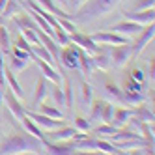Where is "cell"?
Returning a JSON list of instances; mask_svg holds the SVG:
<instances>
[{
  "mask_svg": "<svg viewBox=\"0 0 155 155\" xmlns=\"http://www.w3.org/2000/svg\"><path fill=\"white\" fill-rule=\"evenodd\" d=\"M45 146L43 140L36 138L34 135H12L0 144V153L2 155H15V153H43Z\"/></svg>",
  "mask_w": 155,
  "mask_h": 155,
  "instance_id": "obj_1",
  "label": "cell"
},
{
  "mask_svg": "<svg viewBox=\"0 0 155 155\" xmlns=\"http://www.w3.org/2000/svg\"><path fill=\"white\" fill-rule=\"evenodd\" d=\"M121 2V0H88V2L73 13V21L77 23H90L99 17L110 13L112 9Z\"/></svg>",
  "mask_w": 155,
  "mask_h": 155,
  "instance_id": "obj_2",
  "label": "cell"
},
{
  "mask_svg": "<svg viewBox=\"0 0 155 155\" xmlns=\"http://www.w3.org/2000/svg\"><path fill=\"white\" fill-rule=\"evenodd\" d=\"M153 36H155V25L151 23V25H148V26H144V28L140 30V34L135 36L137 41L131 45V58H135V60H137L140 54H142V51L146 49V45L153 39Z\"/></svg>",
  "mask_w": 155,
  "mask_h": 155,
  "instance_id": "obj_3",
  "label": "cell"
},
{
  "mask_svg": "<svg viewBox=\"0 0 155 155\" xmlns=\"http://www.w3.org/2000/svg\"><path fill=\"white\" fill-rule=\"evenodd\" d=\"M108 58L112 62L116 69L125 68L127 62L131 60V43H124V45H112L108 51Z\"/></svg>",
  "mask_w": 155,
  "mask_h": 155,
  "instance_id": "obj_4",
  "label": "cell"
},
{
  "mask_svg": "<svg viewBox=\"0 0 155 155\" xmlns=\"http://www.w3.org/2000/svg\"><path fill=\"white\" fill-rule=\"evenodd\" d=\"M69 41L71 43H75L79 49H82L86 54H90V56H94V54H97L99 51V45L92 39V36H88V34H82V32H79V30H75V32H71L69 34Z\"/></svg>",
  "mask_w": 155,
  "mask_h": 155,
  "instance_id": "obj_5",
  "label": "cell"
},
{
  "mask_svg": "<svg viewBox=\"0 0 155 155\" xmlns=\"http://www.w3.org/2000/svg\"><path fill=\"white\" fill-rule=\"evenodd\" d=\"M79 51L81 49L71 41L68 45H64V51L60 52V60L68 69H79Z\"/></svg>",
  "mask_w": 155,
  "mask_h": 155,
  "instance_id": "obj_6",
  "label": "cell"
},
{
  "mask_svg": "<svg viewBox=\"0 0 155 155\" xmlns=\"http://www.w3.org/2000/svg\"><path fill=\"white\" fill-rule=\"evenodd\" d=\"M92 39L97 43V45H124V43H129V38L116 34V32H95L92 36Z\"/></svg>",
  "mask_w": 155,
  "mask_h": 155,
  "instance_id": "obj_7",
  "label": "cell"
},
{
  "mask_svg": "<svg viewBox=\"0 0 155 155\" xmlns=\"http://www.w3.org/2000/svg\"><path fill=\"white\" fill-rule=\"evenodd\" d=\"M43 146H45V151L47 153H52V155H73L77 153V148H75V142H69L64 140V142H51V140H43Z\"/></svg>",
  "mask_w": 155,
  "mask_h": 155,
  "instance_id": "obj_8",
  "label": "cell"
},
{
  "mask_svg": "<svg viewBox=\"0 0 155 155\" xmlns=\"http://www.w3.org/2000/svg\"><path fill=\"white\" fill-rule=\"evenodd\" d=\"M26 116L34 121L38 127H41L43 131H52V129H58L62 125V121L54 120V118H49V116L41 114V112H36V110H26Z\"/></svg>",
  "mask_w": 155,
  "mask_h": 155,
  "instance_id": "obj_9",
  "label": "cell"
},
{
  "mask_svg": "<svg viewBox=\"0 0 155 155\" xmlns=\"http://www.w3.org/2000/svg\"><path fill=\"white\" fill-rule=\"evenodd\" d=\"M124 17L127 21H133V23L148 26V25H151L155 21V12H153V8L151 9H144V12H133V9L129 12V9H124Z\"/></svg>",
  "mask_w": 155,
  "mask_h": 155,
  "instance_id": "obj_10",
  "label": "cell"
},
{
  "mask_svg": "<svg viewBox=\"0 0 155 155\" xmlns=\"http://www.w3.org/2000/svg\"><path fill=\"white\" fill-rule=\"evenodd\" d=\"M142 28H144L142 25L133 23V21H127V19H125V21H121V23L110 26L108 30H110V32H116V34H121V36H125V38H135V36L140 34Z\"/></svg>",
  "mask_w": 155,
  "mask_h": 155,
  "instance_id": "obj_11",
  "label": "cell"
},
{
  "mask_svg": "<svg viewBox=\"0 0 155 155\" xmlns=\"http://www.w3.org/2000/svg\"><path fill=\"white\" fill-rule=\"evenodd\" d=\"M4 101H6V107L9 108V112L13 114V118H15L17 121H21V120L26 116V108L17 101V97H15V94H13L12 90H9V92L4 90Z\"/></svg>",
  "mask_w": 155,
  "mask_h": 155,
  "instance_id": "obj_12",
  "label": "cell"
},
{
  "mask_svg": "<svg viewBox=\"0 0 155 155\" xmlns=\"http://www.w3.org/2000/svg\"><path fill=\"white\" fill-rule=\"evenodd\" d=\"M47 135L45 138L51 140V142H64V140H71L75 137L77 129L75 127H69V125H60L58 129H52V131H45Z\"/></svg>",
  "mask_w": 155,
  "mask_h": 155,
  "instance_id": "obj_13",
  "label": "cell"
},
{
  "mask_svg": "<svg viewBox=\"0 0 155 155\" xmlns=\"http://www.w3.org/2000/svg\"><path fill=\"white\" fill-rule=\"evenodd\" d=\"M38 38H39V41H41V45L51 52V56L54 58V62L60 65V45H58V43L54 41L51 36H47L43 30H39V28H38Z\"/></svg>",
  "mask_w": 155,
  "mask_h": 155,
  "instance_id": "obj_14",
  "label": "cell"
},
{
  "mask_svg": "<svg viewBox=\"0 0 155 155\" xmlns=\"http://www.w3.org/2000/svg\"><path fill=\"white\" fill-rule=\"evenodd\" d=\"M47 95H49V81L45 77H39L38 82H36V94H34V101H32V110H36L43 101H47Z\"/></svg>",
  "mask_w": 155,
  "mask_h": 155,
  "instance_id": "obj_15",
  "label": "cell"
},
{
  "mask_svg": "<svg viewBox=\"0 0 155 155\" xmlns=\"http://www.w3.org/2000/svg\"><path fill=\"white\" fill-rule=\"evenodd\" d=\"M36 62H38V65H39V69H41V73H43V77L49 81V82H52V84H62V77L64 75H60L58 71H56V68H52L51 64H47L45 60H39V58H34Z\"/></svg>",
  "mask_w": 155,
  "mask_h": 155,
  "instance_id": "obj_16",
  "label": "cell"
},
{
  "mask_svg": "<svg viewBox=\"0 0 155 155\" xmlns=\"http://www.w3.org/2000/svg\"><path fill=\"white\" fill-rule=\"evenodd\" d=\"M131 116H133V108H127V107L114 108V116H112V121H110V124H112L116 129H124Z\"/></svg>",
  "mask_w": 155,
  "mask_h": 155,
  "instance_id": "obj_17",
  "label": "cell"
},
{
  "mask_svg": "<svg viewBox=\"0 0 155 155\" xmlns=\"http://www.w3.org/2000/svg\"><path fill=\"white\" fill-rule=\"evenodd\" d=\"M36 2H38L41 8H45L49 13H52L56 19H71V21H73V15L68 13L65 9H62L60 6H56V4H54V0H36Z\"/></svg>",
  "mask_w": 155,
  "mask_h": 155,
  "instance_id": "obj_18",
  "label": "cell"
},
{
  "mask_svg": "<svg viewBox=\"0 0 155 155\" xmlns=\"http://www.w3.org/2000/svg\"><path fill=\"white\" fill-rule=\"evenodd\" d=\"M95 69V65H94V58L90 56V54H86L82 49L79 51V71L82 73V77L86 79V77H90L92 71Z\"/></svg>",
  "mask_w": 155,
  "mask_h": 155,
  "instance_id": "obj_19",
  "label": "cell"
},
{
  "mask_svg": "<svg viewBox=\"0 0 155 155\" xmlns=\"http://www.w3.org/2000/svg\"><path fill=\"white\" fill-rule=\"evenodd\" d=\"M21 9H23V6H21V2H17V0H8L2 13H0V21H9L12 17H15L17 13H21Z\"/></svg>",
  "mask_w": 155,
  "mask_h": 155,
  "instance_id": "obj_20",
  "label": "cell"
},
{
  "mask_svg": "<svg viewBox=\"0 0 155 155\" xmlns=\"http://www.w3.org/2000/svg\"><path fill=\"white\" fill-rule=\"evenodd\" d=\"M4 77H6V82L9 84V88H12V92H13V94H15L19 99H23V97H25V92H23V88H21V84L17 82V77H15V73H13L12 69H9L8 65L4 68Z\"/></svg>",
  "mask_w": 155,
  "mask_h": 155,
  "instance_id": "obj_21",
  "label": "cell"
},
{
  "mask_svg": "<svg viewBox=\"0 0 155 155\" xmlns=\"http://www.w3.org/2000/svg\"><path fill=\"white\" fill-rule=\"evenodd\" d=\"M133 116H135L137 120H140V121H144V124H151V121L155 120L153 110L148 108V107H142L140 103H138V107L137 105L133 107Z\"/></svg>",
  "mask_w": 155,
  "mask_h": 155,
  "instance_id": "obj_22",
  "label": "cell"
},
{
  "mask_svg": "<svg viewBox=\"0 0 155 155\" xmlns=\"http://www.w3.org/2000/svg\"><path fill=\"white\" fill-rule=\"evenodd\" d=\"M21 124H23V127H25V131L26 133H30V135H34L36 138H39V140H45V131H43L41 127H38L34 121H32L28 116H25L23 120H21Z\"/></svg>",
  "mask_w": 155,
  "mask_h": 155,
  "instance_id": "obj_23",
  "label": "cell"
},
{
  "mask_svg": "<svg viewBox=\"0 0 155 155\" xmlns=\"http://www.w3.org/2000/svg\"><path fill=\"white\" fill-rule=\"evenodd\" d=\"M32 56H34V58H39V60H45L47 64L52 65V68H58V64L54 62V58L51 56V52L43 47V45H32Z\"/></svg>",
  "mask_w": 155,
  "mask_h": 155,
  "instance_id": "obj_24",
  "label": "cell"
},
{
  "mask_svg": "<svg viewBox=\"0 0 155 155\" xmlns=\"http://www.w3.org/2000/svg\"><path fill=\"white\" fill-rule=\"evenodd\" d=\"M13 19V25L19 28V30H25V28H38V25L34 23V19H32L28 13H23V15H15V17H12Z\"/></svg>",
  "mask_w": 155,
  "mask_h": 155,
  "instance_id": "obj_25",
  "label": "cell"
},
{
  "mask_svg": "<svg viewBox=\"0 0 155 155\" xmlns=\"http://www.w3.org/2000/svg\"><path fill=\"white\" fill-rule=\"evenodd\" d=\"M121 95H124V105L125 107H135L138 103H144V99H146V95L142 92H121Z\"/></svg>",
  "mask_w": 155,
  "mask_h": 155,
  "instance_id": "obj_26",
  "label": "cell"
},
{
  "mask_svg": "<svg viewBox=\"0 0 155 155\" xmlns=\"http://www.w3.org/2000/svg\"><path fill=\"white\" fill-rule=\"evenodd\" d=\"M81 90H82V108L88 110L90 105H92V97H94V86L90 82L82 81L81 82Z\"/></svg>",
  "mask_w": 155,
  "mask_h": 155,
  "instance_id": "obj_27",
  "label": "cell"
},
{
  "mask_svg": "<svg viewBox=\"0 0 155 155\" xmlns=\"http://www.w3.org/2000/svg\"><path fill=\"white\" fill-rule=\"evenodd\" d=\"M8 58H9V64H6L9 69H12L13 73H21V71H25L28 68V60H23V58H17L13 56L12 52H8Z\"/></svg>",
  "mask_w": 155,
  "mask_h": 155,
  "instance_id": "obj_28",
  "label": "cell"
},
{
  "mask_svg": "<svg viewBox=\"0 0 155 155\" xmlns=\"http://www.w3.org/2000/svg\"><path fill=\"white\" fill-rule=\"evenodd\" d=\"M12 51V38H9V32L4 25H0V52L8 54Z\"/></svg>",
  "mask_w": 155,
  "mask_h": 155,
  "instance_id": "obj_29",
  "label": "cell"
},
{
  "mask_svg": "<svg viewBox=\"0 0 155 155\" xmlns=\"http://www.w3.org/2000/svg\"><path fill=\"white\" fill-rule=\"evenodd\" d=\"M94 65H95V69H101V71H107L110 68V58H108V52H103V51H99L97 54H94Z\"/></svg>",
  "mask_w": 155,
  "mask_h": 155,
  "instance_id": "obj_30",
  "label": "cell"
},
{
  "mask_svg": "<svg viewBox=\"0 0 155 155\" xmlns=\"http://www.w3.org/2000/svg\"><path fill=\"white\" fill-rule=\"evenodd\" d=\"M105 90H107V95L110 97V101H112V103H121V105H124V95H121V90L114 82H107L105 84Z\"/></svg>",
  "mask_w": 155,
  "mask_h": 155,
  "instance_id": "obj_31",
  "label": "cell"
},
{
  "mask_svg": "<svg viewBox=\"0 0 155 155\" xmlns=\"http://www.w3.org/2000/svg\"><path fill=\"white\" fill-rule=\"evenodd\" d=\"M103 105H105V101H95V103H92L90 105V125H94V124H97V121H101V114H103Z\"/></svg>",
  "mask_w": 155,
  "mask_h": 155,
  "instance_id": "obj_32",
  "label": "cell"
},
{
  "mask_svg": "<svg viewBox=\"0 0 155 155\" xmlns=\"http://www.w3.org/2000/svg\"><path fill=\"white\" fill-rule=\"evenodd\" d=\"M38 112H41V114H45V116H49V118H54V120H64V114L60 112L58 108H54V107H49L45 101H43L38 108Z\"/></svg>",
  "mask_w": 155,
  "mask_h": 155,
  "instance_id": "obj_33",
  "label": "cell"
},
{
  "mask_svg": "<svg viewBox=\"0 0 155 155\" xmlns=\"http://www.w3.org/2000/svg\"><path fill=\"white\" fill-rule=\"evenodd\" d=\"M52 101L56 103V107H65V95H64V90L60 84H52V88L49 90Z\"/></svg>",
  "mask_w": 155,
  "mask_h": 155,
  "instance_id": "obj_34",
  "label": "cell"
},
{
  "mask_svg": "<svg viewBox=\"0 0 155 155\" xmlns=\"http://www.w3.org/2000/svg\"><path fill=\"white\" fill-rule=\"evenodd\" d=\"M116 131H118V129H116L112 124H103V125H99V127H95V129H94V135H95L97 138H99V137L108 138V137H112Z\"/></svg>",
  "mask_w": 155,
  "mask_h": 155,
  "instance_id": "obj_35",
  "label": "cell"
},
{
  "mask_svg": "<svg viewBox=\"0 0 155 155\" xmlns=\"http://www.w3.org/2000/svg\"><path fill=\"white\" fill-rule=\"evenodd\" d=\"M38 28H25V30H19V32L23 34V38L30 43V45H41V41L38 38Z\"/></svg>",
  "mask_w": 155,
  "mask_h": 155,
  "instance_id": "obj_36",
  "label": "cell"
},
{
  "mask_svg": "<svg viewBox=\"0 0 155 155\" xmlns=\"http://www.w3.org/2000/svg\"><path fill=\"white\" fill-rule=\"evenodd\" d=\"M97 140V151H103V153H121L118 148H116V144H110L107 140H103L101 137L95 138Z\"/></svg>",
  "mask_w": 155,
  "mask_h": 155,
  "instance_id": "obj_37",
  "label": "cell"
},
{
  "mask_svg": "<svg viewBox=\"0 0 155 155\" xmlns=\"http://www.w3.org/2000/svg\"><path fill=\"white\" fill-rule=\"evenodd\" d=\"M114 103L112 101H105L103 105V114H101V121L103 124H110L112 121V116H114Z\"/></svg>",
  "mask_w": 155,
  "mask_h": 155,
  "instance_id": "obj_38",
  "label": "cell"
},
{
  "mask_svg": "<svg viewBox=\"0 0 155 155\" xmlns=\"http://www.w3.org/2000/svg\"><path fill=\"white\" fill-rule=\"evenodd\" d=\"M64 95H65V108L71 110L73 103H75V95H73V86L69 81H65V88H64Z\"/></svg>",
  "mask_w": 155,
  "mask_h": 155,
  "instance_id": "obj_39",
  "label": "cell"
},
{
  "mask_svg": "<svg viewBox=\"0 0 155 155\" xmlns=\"http://www.w3.org/2000/svg\"><path fill=\"white\" fill-rule=\"evenodd\" d=\"M129 79L131 81H135V82H138V84H142V86H146V75L142 73V69H138V68H133L131 71H129Z\"/></svg>",
  "mask_w": 155,
  "mask_h": 155,
  "instance_id": "obj_40",
  "label": "cell"
},
{
  "mask_svg": "<svg viewBox=\"0 0 155 155\" xmlns=\"http://www.w3.org/2000/svg\"><path fill=\"white\" fill-rule=\"evenodd\" d=\"M75 129L77 131H82V133H88V131H90L92 129V125H90V121H88L86 118H82V116H77L75 120Z\"/></svg>",
  "mask_w": 155,
  "mask_h": 155,
  "instance_id": "obj_41",
  "label": "cell"
},
{
  "mask_svg": "<svg viewBox=\"0 0 155 155\" xmlns=\"http://www.w3.org/2000/svg\"><path fill=\"white\" fill-rule=\"evenodd\" d=\"M15 47H19V49L26 51V52L30 54V56H32V45H30V43L23 38V34H19V36H17V39H15ZM32 58H34V56H32Z\"/></svg>",
  "mask_w": 155,
  "mask_h": 155,
  "instance_id": "obj_42",
  "label": "cell"
},
{
  "mask_svg": "<svg viewBox=\"0 0 155 155\" xmlns=\"http://www.w3.org/2000/svg\"><path fill=\"white\" fill-rule=\"evenodd\" d=\"M142 84H138V82H135V81H131L129 77L125 79V82H124V92H142Z\"/></svg>",
  "mask_w": 155,
  "mask_h": 155,
  "instance_id": "obj_43",
  "label": "cell"
},
{
  "mask_svg": "<svg viewBox=\"0 0 155 155\" xmlns=\"http://www.w3.org/2000/svg\"><path fill=\"white\" fill-rule=\"evenodd\" d=\"M153 6H155V0H137L133 12H144V9H151Z\"/></svg>",
  "mask_w": 155,
  "mask_h": 155,
  "instance_id": "obj_44",
  "label": "cell"
},
{
  "mask_svg": "<svg viewBox=\"0 0 155 155\" xmlns=\"http://www.w3.org/2000/svg\"><path fill=\"white\" fill-rule=\"evenodd\" d=\"M88 2V0H69L68 2V13H75Z\"/></svg>",
  "mask_w": 155,
  "mask_h": 155,
  "instance_id": "obj_45",
  "label": "cell"
},
{
  "mask_svg": "<svg viewBox=\"0 0 155 155\" xmlns=\"http://www.w3.org/2000/svg\"><path fill=\"white\" fill-rule=\"evenodd\" d=\"M58 23H60V26H62L65 32H68V34H71V32L77 30V25L71 23V19H58Z\"/></svg>",
  "mask_w": 155,
  "mask_h": 155,
  "instance_id": "obj_46",
  "label": "cell"
},
{
  "mask_svg": "<svg viewBox=\"0 0 155 155\" xmlns=\"http://www.w3.org/2000/svg\"><path fill=\"white\" fill-rule=\"evenodd\" d=\"M13 54V56H17V58H23V60H30L32 56L26 52V51H23V49H19V47H12V51H9Z\"/></svg>",
  "mask_w": 155,
  "mask_h": 155,
  "instance_id": "obj_47",
  "label": "cell"
},
{
  "mask_svg": "<svg viewBox=\"0 0 155 155\" xmlns=\"http://www.w3.org/2000/svg\"><path fill=\"white\" fill-rule=\"evenodd\" d=\"M4 68H6V60H4V54L0 52V86L6 88V77H4Z\"/></svg>",
  "mask_w": 155,
  "mask_h": 155,
  "instance_id": "obj_48",
  "label": "cell"
},
{
  "mask_svg": "<svg viewBox=\"0 0 155 155\" xmlns=\"http://www.w3.org/2000/svg\"><path fill=\"white\" fill-rule=\"evenodd\" d=\"M150 77H151V82H153V79H155V60L153 58L150 60Z\"/></svg>",
  "mask_w": 155,
  "mask_h": 155,
  "instance_id": "obj_49",
  "label": "cell"
},
{
  "mask_svg": "<svg viewBox=\"0 0 155 155\" xmlns=\"http://www.w3.org/2000/svg\"><path fill=\"white\" fill-rule=\"evenodd\" d=\"M68 2H69V0H54V4L60 6L62 9H65V12H68Z\"/></svg>",
  "mask_w": 155,
  "mask_h": 155,
  "instance_id": "obj_50",
  "label": "cell"
},
{
  "mask_svg": "<svg viewBox=\"0 0 155 155\" xmlns=\"http://www.w3.org/2000/svg\"><path fill=\"white\" fill-rule=\"evenodd\" d=\"M4 90H6V88L0 86V107H2V101H4Z\"/></svg>",
  "mask_w": 155,
  "mask_h": 155,
  "instance_id": "obj_51",
  "label": "cell"
},
{
  "mask_svg": "<svg viewBox=\"0 0 155 155\" xmlns=\"http://www.w3.org/2000/svg\"><path fill=\"white\" fill-rule=\"evenodd\" d=\"M6 2H8V0H0V13H2V9H4V6H6Z\"/></svg>",
  "mask_w": 155,
  "mask_h": 155,
  "instance_id": "obj_52",
  "label": "cell"
}]
</instances>
